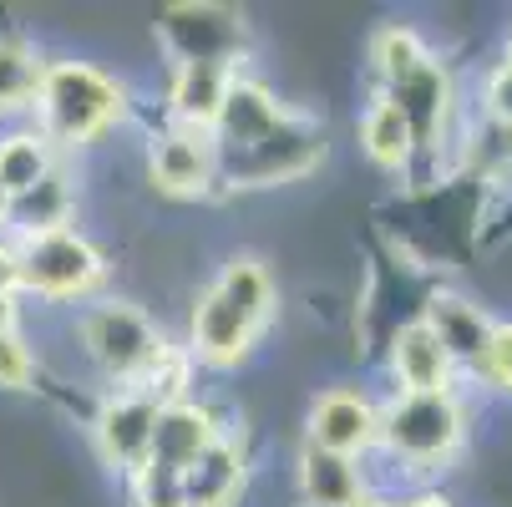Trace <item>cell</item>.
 Masks as SVG:
<instances>
[{"instance_id": "cell-1", "label": "cell", "mask_w": 512, "mask_h": 507, "mask_svg": "<svg viewBox=\"0 0 512 507\" xmlns=\"http://www.w3.org/2000/svg\"><path fill=\"white\" fill-rule=\"evenodd\" d=\"M269 320H274V279H269L264 259L234 254L213 274V284L198 295L183 350H188V360H198V366L229 371L259 345Z\"/></svg>"}, {"instance_id": "cell-2", "label": "cell", "mask_w": 512, "mask_h": 507, "mask_svg": "<svg viewBox=\"0 0 512 507\" xmlns=\"http://www.w3.org/2000/svg\"><path fill=\"white\" fill-rule=\"evenodd\" d=\"M31 112L51 148H87L127 117V87L92 61H46Z\"/></svg>"}, {"instance_id": "cell-3", "label": "cell", "mask_w": 512, "mask_h": 507, "mask_svg": "<svg viewBox=\"0 0 512 507\" xmlns=\"http://www.w3.org/2000/svg\"><path fill=\"white\" fill-rule=\"evenodd\" d=\"M467 442V406L452 391H396L381 406L376 447L401 462V472H442Z\"/></svg>"}, {"instance_id": "cell-4", "label": "cell", "mask_w": 512, "mask_h": 507, "mask_svg": "<svg viewBox=\"0 0 512 507\" xmlns=\"http://www.w3.org/2000/svg\"><path fill=\"white\" fill-rule=\"evenodd\" d=\"M82 350L92 355V366L117 381V386H142L148 371L173 350L168 335L142 315L137 305H122V300H107V305H92L82 315Z\"/></svg>"}, {"instance_id": "cell-5", "label": "cell", "mask_w": 512, "mask_h": 507, "mask_svg": "<svg viewBox=\"0 0 512 507\" xmlns=\"http://www.w3.org/2000/svg\"><path fill=\"white\" fill-rule=\"evenodd\" d=\"M16 259H21V295L36 300H87L107 279L102 249L77 229L26 234L16 239Z\"/></svg>"}, {"instance_id": "cell-6", "label": "cell", "mask_w": 512, "mask_h": 507, "mask_svg": "<svg viewBox=\"0 0 512 507\" xmlns=\"http://www.w3.org/2000/svg\"><path fill=\"white\" fill-rule=\"evenodd\" d=\"M325 158V127L305 112L289 107V117L259 137L254 148L234 153V158H218V183L229 188H274V183H295L305 178L315 163Z\"/></svg>"}, {"instance_id": "cell-7", "label": "cell", "mask_w": 512, "mask_h": 507, "mask_svg": "<svg viewBox=\"0 0 512 507\" xmlns=\"http://www.w3.org/2000/svg\"><path fill=\"white\" fill-rule=\"evenodd\" d=\"M158 36H163L173 66L213 61V66L239 71V56L249 46V26L229 6H168L163 21H158Z\"/></svg>"}, {"instance_id": "cell-8", "label": "cell", "mask_w": 512, "mask_h": 507, "mask_svg": "<svg viewBox=\"0 0 512 507\" xmlns=\"http://www.w3.org/2000/svg\"><path fill=\"white\" fill-rule=\"evenodd\" d=\"M158 411H163V406H158L148 391L117 386V391L97 406V416H92V442H97L102 462L117 467V472H137L142 462H148Z\"/></svg>"}, {"instance_id": "cell-9", "label": "cell", "mask_w": 512, "mask_h": 507, "mask_svg": "<svg viewBox=\"0 0 512 507\" xmlns=\"http://www.w3.org/2000/svg\"><path fill=\"white\" fill-rule=\"evenodd\" d=\"M148 173L168 198H203L218 183V148L208 132L193 127H163L153 137L148 153Z\"/></svg>"}, {"instance_id": "cell-10", "label": "cell", "mask_w": 512, "mask_h": 507, "mask_svg": "<svg viewBox=\"0 0 512 507\" xmlns=\"http://www.w3.org/2000/svg\"><path fill=\"white\" fill-rule=\"evenodd\" d=\"M376 426H381V401H371L365 391H325L310 406V447L335 452V457H365L376 452Z\"/></svg>"}, {"instance_id": "cell-11", "label": "cell", "mask_w": 512, "mask_h": 507, "mask_svg": "<svg viewBox=\"0 0 512 507\" xmlns=\"http://www.w3.org/2000/svg\"><path fill=\"white\" fill-rule=\"evenodd\" d=\"M289 117V107L254 77H234L229 92H224V107H218V122H213V148L218 158H234L244 148H254L259 137H269L279 122Z\"/></svg>"}, {"instance_id": "cell-12", "label": "cell", "mask_w": 512, "mask_h": 507, "mask_svg": "<svg viewBox=\"0 0 512 507\" xmlns=\"http://www.w3.org/2000/svg\"><path fill=\"white\" fill-rule=\"evenodd\" d=\"M244 482H249V447L229 426H224V437H218L208 452H198L178 477L183 507H234Z\"/></svg>"}, {"instance_id": "cell-13", "label": "cell", "mask_w": 512, "mask_h": 507, "mask_svg": "<svg viewBox=\"0 0 512 507\" xmlns=\"http://www.w3.org/2000/svg\"><path fill=\"white\" fill-rule=\"evenodd\" d=\"M218 437H224V421H218L213 406H203V401H173V406L158 411L148 462L183 477V467H188L198 452H208Z\"/></svg>"}, {"instance_id": "cell-14", "label": "cell", "mask_w": 512, "mask_h": 507, "mask_svg": "<svg viewBox=\"0 0 512 507\" xmlns=\"http://www.w3.org/2000/svg\"><path fill=\"white\" fill-rule=\"evenodd\" d=\"M391 376H396V391H452L457 366H452L442 335L426 320H411L391 340Z\"/></svg>"}, {"instance_id": "cell-15", "label": "cell", "mask_w": 512, "mask_h": 507, "mask_svg": "<svg viewBox=\"0 0 512 507\" xmlns=\"http://www.w3.org/2000/svg\"><path fill=\"white\" fill-rule=\"evenodd\" d=\"M239 71L213 66V61H183L173 66V87H168V117L173 127H193V132H213L224 92Z\"/></svg>"}, {"instance_id": "cell-16", "label": "cell", "mask_w": 512, "mask_h": 507, "mask_svg": "<svg viewBox=\"0 0 512 507\" xmlns=\"http://www.w3.org/2000/svg\"><path fill=\"white\" fill-rule=\"evenodd\" d=\"M436 335H442L452 366H472V371H487V350H492V320L482 315V305L462 300V295H436L421 315Z\"/></svg>"}, {"instance_id": "cell-17", "label": "cell", "mask_w": 512, "mask_h": 507, "mask_svg": "<svg viewBox=\"0 0 512 507\" xmlns=\"http://www.w3.org/2000/svg\"><path fill=\"white\" fill-rule=\"evenodd\" d=\"M300 497L305 507H355L365 492V472L355 457H335L320 447H300Z\"/></svg>"}, {"instance_id": "cell-18", "label": "cell", "mask_w": 512, "mask_h": 507, "mask_svg": "<svg viewBox=\"0 0 512 507\" xmlns=\"http://www.w3.org/2000/svg\"><path fill=\"white\" fill-rule=\"evenodd\" d=\"M360 148H365V158H371L376 168H386V173H406L411 158H416V148H421L411 122H406V112L386 92L365 107V117H360Z\"/></svg>"}, {"instance_id": "cell-19", "label": "cell", "mask_w": 512, "mask_h": 507, "mask_svg": "<svg viewBox=\"0 0 512 507\" xmlns=\"http://www.w3.org/2000/svg\"><path fill=\"white\" fill-rule=\"evenodd\" d=\"M56 173V148L41 132H11L0 137V193L11 203L26 198L31 188H41Z\"/></svg>"}, {"instance_id": "cell-20", "label": "cell", "mask_w": 512, "mask_h": 507, "mask_svg": "<svg viewBox=\"0 0 512 507\" xmlns=\"http://www.w3.org/2000/svg\"><path fill=\"white\" fill-rule=\"evenodd\" d=\"M41 71H46V56L26 36L0 31V117H16V112L36 107Z\"/></svg>"}, {"instance_id": "cell-21", "label": "cell", "mask_w": 512, "mask_h": 507, "mask_svg": "<svg viewBox=\"0 0 512 507\" xmlns=\"http://www.w3.org/2000/svg\"><path fill=\"white\" fill-rule=\"evenodd\" d=\"M386 97L406 112V122H411L416 142H431V137H436V127H442V117H447V71H442V61L431 56L411 82L391 87Z\"/></svg>"}, {"instance_id": "cell-22", "label": "cell", "mask_w": 512, "mask_h": 507, "mask_svg": "<svg viewBox=\"0 0 512 507\" xmlns=\"http://www.w3.org/2000/svg\"><path fill=\"white\" fill-rule=\"evenodd\" d=\"M371 61H376V77L391 92V87H401V82L416 77V71L431 61V51H426V41L411 26H381L376 41H371Z\"/></svg>"}, {"instance_id": "cell-23", "label": "cell", "mask_w": 512, "mask_h": 507, "mask_svg": "<svg viewBox=\"0 0 512 507\" xmlns=\"http://www.w3.org/2000/svg\"><path fill=\"white\" fill-rule=\"evenodd\" d=\"M127 487H132V507H183L178 472H163L153 462H142L137 472H127Z\"/></svg>"}, {"instance_id": "cell-24", "label": "cell", "mask_w": 512, "mask_h": 507, "mask_svg": "<svg viewBox=\"0 0 512 507\" xmlns=\"http://www.w3.org/2000/svg\"><path fill=\"white\" fill-rule=\"evenodd\" d=\"M31 381H36V355H31L21 325L0 330V386L6 391H31Z\"/></svg>"}, {"instance_id": "cell-25", "label": "cell", "mask_w": 512, "mask_h": 507, "mask_svg": "<svg viewBox=\"0 0 512 507\" xmlns=\"http://www.w3.org/2000/svg\"><path fill=\"white\" fill-rule=\"evenodd\" d=\"M487 376L497 386L512 391V325H497L492 330V350H487Z\"/></svg>"}, {"instance_id": "cell-26", "label": "cell", "mask_w": 512, "mask_h": 507, "mask_svg": "<svg viewBox=\"0 0 512 507\" xmlns=\"http://www.w3.org/2000/svg\"><path fill=\"white\" fill-rule=\"evenodd\" d=\"M0 295H21V259H16V239H0Z\"/></svg>"}, {"instance_id": "cell-27", "label": "cell", "mask_w": 512, "mask_h": 507, "mask_svg": "<svg viewBox=\"0 0 512 507\" xmlns=\"http://www.w3.org/2000/svg\"><path fill=\"white\" fill-rule=\"evenodd\" d=\"M401 507H457L447 492H416V497H406Z\"/></svg>"}, {"instance_id": "cell-28", "label": "cell", "mask_w": 512, "mask_h": 507, "mask_svg": "<svg viewBox=\"0 0 512 507\" xmlns=\"http://www.w3.org/2000/svg\"><path fill=\"white\" fill-rule=\"evenodd\" d=\"M355 507H401V502H396V497H386V492H371V487H365Z\"/></svg>"}, {"instance_id": "cell-29", "label": "cell", "mask_w": 512, "mask_h": 507, "mask_svg": "<svg viewBox=\"0 0 512 507\" xmlns=\"http://www.w3.org/2000/svg\"><path fill=\"white\" fill-rule=\"evenodd\" d=\"M16 325V295H0V330Z\"/></svg>"}, {"instance_id": "cell-30", "label": "cell", "mask_w": 512, "mask_h": 507, "mask_svg": "<svg viewBox=\"0 0 512 507\" xmlns=\"http://www.w3.org/2000/svg\"><path fill=\"white\" fill-rule=\"evenodd\" d=\"M6 213H11V198H6V193H0V224H6Z\"/></svg>"}]
</instances>
